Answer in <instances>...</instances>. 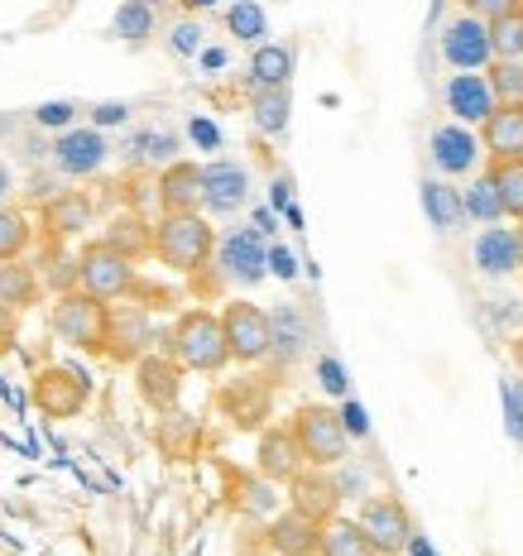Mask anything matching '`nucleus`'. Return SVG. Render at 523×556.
Wrapping results in <instances>:
<instances>
[{"label":"nucleus","instance_id":"obj_32","mask_svg":"<svg viewBox=\"0 0 523 556\" xmlns=\"http://www.w3.org/2000/svg\"><path fill=\"white\" fill-rule=\"evenodd\" d=\"M107 240L121 254H130V260H139V254H154V226H145L139 216H115Z\"/></svg>","mask_w":523,"mask_h":556},{"label":"nucleus","instance_id":"obj_3","mask_svg":"<svg viewBox=\"0 0 523 556\" xmlns=\"http://www.w3.org/2000/svg\"><path fill=\"white\" fill-rule=\"evenodd\" d=\"M77 269H83L77 288H87V293L101 298V303H125V298L139 288L135 260L115 250L111 240H91V245H83V254H77Z\"/></svg>","mask_w":523,"mask_h":556},{"label":"nucleus","instance_id":"obj_57","mask_svg":"<svg viewBox=\"0 0 523 556\" xmlns=\"http://www.w3.org/2000/svg\"><path fill=\"white\" fill-rule=\"evenodd\" d=\"M298 556H322V552H317V547H312V552H298Z\"/></svg>","mask_w":523,"mask_h":556},{"label":"nucleus","instance_id":"obj_51","mask_svg":"<svg viewBox=\"0 0 523 556\" xmlns=\"http://www.w3.org/2000/svg\"><path fill=\"white\" fill-rule=\"evenodd\" d=\"M274 206H288V178L274 182Z\"/></svg>","mask_w":523,"mask_h":556},{"label":"nucleus","instance_id":"obj_33","mask_svg":"<svg viewBox=\"0 0 523 556\" xmlns=\"http://www.w3.org/2000/svg\"><path fill=\"white\" fill-rule=\"evenodd\" d=\"M485 77H490L499 106H523V58H495Z\"/></svg>","mask_w":523,"mask_h":556},{"label":"nucleus","instance_id":"obj_13","mask_svg":"<svg viewBox=\"0 0 523 556\" xmlns=\"http://www.w3.org/2000/svg\"><path fill=\"white\" fill-rule=\"evenodd\" d=\"M254 470L274 484H288L298 470H308V456H303V446H298L294 427H264L260 446H254Z\"/></svg>","mask_w":523,"mask_h":556},{"label":"nucleus","instance_id":"obj_39","mask_svg":"<svg viewBox=\"0 0 523 556\" xmlns=\"http://www.w3.org/2000/svg\"><path fill=\"white\" fill-rule=\"evenodd\" d=\"M202 39H207V29L197 25V20H178V25L169 29V43H173V53H178V58L202 53Z\"/></svg>","mask_w":523,"mask_h":556},{"label":"nucleus","instance_id":"obj_48","mask_svg":"<svg viewBox=\"0 0 523 556\" xmlns=\"http://www.w3.org/2000/svg\"><path fill=\"white\" fill-rule=\"evenodd\" d=\"M270 269H274L278 278H294V274H298V269H294V254H288L284 245H274V250H270Z\"/></svg>","mask_w":523,"mask_h":556},{"label":"nucleus","instance_id":"obj_38","mask_svg":"<svg viewBox=\"0 0 523 556\" xmlns=\"http://www.w3.org/2000/svg\"><path fill=\"white\" fill-rule=\"evenodd\" d=\"M240 508L260 514V518H274V480H264V475L254 470V480L240 484Z\"/></svg>","mask_w":523,"mask_h":556},{"label":"nucleus","instance_id":"obj_15","mask_svg":"<svg viewBox=\"0 0 523 556\" xmlns=\"http://www.w3.org/2000/svg\"><path fill=\"white\" fill-rule=\"evenodd\" d=\"M495 87H490V77L485 73H457L447 83V111L457 115L461 125H471V130H481L485 121L495 115Z\"/></svg>","mask_w":523,"mask_h":556},{"label":"nucleus","instance_id":"obj_42","mask_svg":"<svg viewBox=\"0 0 523 556\" xmlns=\"http://www.w3.org/2000/svg\"><path fill=\"white\" fill-rule=\"evenodd\" d=\"M317 379H322V389H327V393H346V389H351V384H346L341 361H332V355H322V361H317Z\"/></svg>","mask_w":523,"mask_h":556},{"label":"nucleus","instance_id":"obj_17","mask_svg":"<svg viewBox=\"0 0 523 556\" xmlns=\"http://www.w3.org/2000/svg\"><path fill=\"white\" fill-rule=\"evenodd\" d=\"M250 197V173L231 159H216V164L202 168V206L207 212H240Z\"/></svg>","mask_w":523,"mask_h":556},{"label":"nucleus","instance_id":"obj_1","mask_svg":"<svg viewBox=\"0 0 523 556\" xmlns=\"http://www.w3.org/2000/svg\"><path fill=\"white\" fill-rule=\"evenodd\" d=\"M169 355L192 375H216L221 365L231 361V345H226V327H221L216 312L207 307H188L169 331Z\"/></svg>","mask_w":523,"mask_h":556},{"label":"nucleus","instance_id":"obj_5","mask_svg":"<svg viewBox=\"0 0 523 556\" xmlns=\"http://www.w3.org/2000/svg\"><path fill=\"white\" fill-rule=\"evenodd\" d=\"M107 307L111 303L91 298L87 288L58 293V303H53V331L63 336L67 345H77V351H97L101 355V341H107Z\"/></svg>","mask_w":523,"mask_h":556},{"label":"nucleus","instance_id":"obj_23","mask_svg":"<svg viewBox=\"0 0 523 556\" xmlns=\"http://www.w3.org/2000/svg\"><path fill=\"white\" fill-rule=\"evenodd\" d=\"M317 532H322V523H312L308 514L288 508V514H274L270 518V532H264V542H270L274 556H298V552L317 547Z\"/></svg>","mask_w":523,"mask_h":556},{"label":"nucleus","instance_id":"obj_53","mask_svg":"<svg viewBox=\"0 0 523 556\" xmlns=\"http://www.w3.org/2000/svg\"><path fill=\"white\" fill-rule=\"evenodd\" d=\"M183 10H212V5H221V0H178Z\"/></svg>","mask_w":523,"mask_h":556},{"label":"nucleus","instance_id":"obj_6","mask_svg":"<svg viewBox=\"0 0 523 556\" xmlns=\"http://www.w3.org/2000/svg\"><path fill=\"white\" fill-rule=\"evenodd\" d=\"M221 327H226L231 361L254 365V361H264V355L274 351V321H270V312L246 303V298L226 303V312H221Z\"/></svg>","mask_w":523,"mask_h":556},{"label":"nucleus","instance_id":"obj_41","mask_svg":"<svg viewBox=\"0 0 523 556\" xmlns=\"http://www.w3.org/2000/svg\"><path fill=\"white\" fill-rule=\"evenodd\" d=\"M145 149V159H154V164H173V154H178V139L173 135H145L135 144V154Z\"/></svg>","mask_w":523,"mask_h":556},{"label":"nucleus","instance_id":"obj_18","mask_svg":"<svg viewBox=\"0 0 523 556\" xmlns=\"http://www.w3.org/2000/svg\"><path fill=\"white\" fill-rule=\"evenodd\" d=\"M107 139H101V130H67L63 139L53 144V164L67 173V178H87V173H97L101 164H107Z\"/></svg>","mask_w":523,"mask_h":556},{"label":"nucleus","instance_id":"obj_27","mask_svg":"<svg viewBox=\"0 0 523 556\" xmlns=\"http://www.w3.org/2000/svg\"><path fill=\"white\" fill-rule=\"evenodd\" d=\"M288 77H294V49L288 43H254L250 87H288Z\"/></svg>","mask_w":523,"mask_h":556},{"label":"nucleus","instance_id":"obj_43","mask_svg":"<svg viewBox=\"0 0 523 556\" xmlns=\"http://www.w3.org/2000/svg\"><path fill=\"white\" fill-rule=\"evenodd\" d=\"M471 15L481 20H499V15H514V10H523V0H466Z\"/></svg>","mask_w":523,"mask_h":556},{"label":"nucleus","instance_id":"obj_22","mask_svg":"<svg viewBox=\"0 0 523 556\" xmlns=\"http://www.w3.org/2000/svg\"><path fill=\"white\" fill-rule=\"evenodd\" d=\"M87 222H91V202L83 192H53L49 202H43V236L49 240L83 236Z\"/></svg>","mask_w":523,"mask_h":556},{"label":"nucleus","instance_id":"obj_46","mask_svg":"<svg viewBox=\"0 0 523 556\" xmlns=\"http://www.w3.org/2000/svg\"><path fill=\"white\" fill-rule=\"evenodd\" d=\"M91 121H97V125H125V121H130V106H125V101H121V106H115V101H107V106L91 111Z\"/></svg>","mask_w":523,"mask_h":556},{"label":"nucleus","instance_id":"obj_54","mask_svg":"<svg viewBox=\"0 0 523 556\" xmlns=\"http://www.w3.org/2000/svg\"><path fill=\"white\" fill-rule=\"evenodd\" d=\"M5 192H10V168L0 164V206H5Z\"/></svg>","mask_w":523,"mask_h":556},{"label":"nucleus","instance_id":"obj_49","mask_svg":"<svg viewBox=\"0 0 523 556\" xmlns=\"http://www.w3.org/2000/svg\"><path fill=\"white\" fill-rule=\"evenodd\" d=\"M336 490H341V500H346V494H365V475H360V470H341V475H336Z\"/></svg>","mask_w":523,"mask_h":556},{"label":"nucleus","instance_id":"obj_26","mask_svg":"<svg viewBox=\"0 0 523 556\" xmlns=\"http://www.w3.org/2000/svg\"><path fill=\"white\" fill-rule=\"evenodd\" d=\"M288 115H294V97H288V87H254V97H250L254 130L260 135H284Z\"/></svg>","mask_w":523,"mask_h":556},{"label":"nucleus","instance_id":"obj_47","mask_svg":"<svg viewBox=\"0 0 523 556\" xmlns=\"http://www.w3.org/2000/svg\"><path fill=\"white\" fill-rule=\"evenodd\" d=\"M341 422H346V432H351V437H365V432H370L365 408H360V403H346V408H341Z\"/></svg>","mask_w":523,"mask_h":556},{"label":"nucleus","instance_id":"obj_30","mask_svg":"<svg viewBox=\"0 0 523 556\" xmlns=\"http://www.w3.org/2000/svg\"><path fill=\"white\" fill-rule=\"evenodd\" d=\"M270 321H274V351H278V361H298V355H303V345H308L303 312H298V307H278Z\"/></svg>","mask_w":523,"mask_h":556},{"label":"nucleus","instance_id":"obj_55","mask_svg":"<svg viewBox=\"0 0 523 556\" xmlns=\"http://www.w3.org/2000/svg\"><path fill=\"white\" fill-rule=\"evenodd\" d=\"M514 236H519V269H523V222L514 226Z\"/></svg>","mask_w":523,"mask_h":556},{"label":"nucleus","instance_id":"obj_44","mask_svg":"<svg viewBox=\"0 0 523 556\" xmlns=\"http://www.w3.org/2000/svg\"><path fill=\"white\" fill-rule=\"evenodd\" d=\"M73 115H77L73 101H49V106H39V111H34V121H39V125H67V121H73Z\"/></svg>","mask_w":523,"mask_h":556},{"label":"nucleus","instance_id":"obj_52","mask_svg":"<svg viewBox=\"0 0 523 556\" xmlns=\"http://www.w3.org/2000/svg\"><path fill=\"white\" fill-rule=\"evenodd\" d=\"M409 552H413V556H433V547H427V542H423V538H418V532H413V538H409Z\"/></svg>","mask_w":523,"mask_h":556},{"label":"nucleus","instance_id":"obj_45","mask_svg":"<svg viewBox=\"0 0 523 556\" xmlns=\"http://www.w3.org/2000/svg\"><path fill=\"white\" fill-rule=\"evenodd\" d=\"M15 331H20V307H10V303H0V355L15 345Z\"/></svg>","mask_w":523,"mask_h":556},{"label":"nucleus","instance_id":"obj_37","mask_svg":"<svg viewBox=\"0 0 523 556\" xmlns=\"http://www.w3.org/2000/svg\"><path fill=\"white\" fill-rule=\"evenodd\" d=\"M490 39H495V58H523V10L490 20Z\"/></svg>","mask_w":523,"mask_h":556},{"label":"nucleus","instance_id":"obj_31","mask_svg":"<svg viewBox=\"0 0 523 556\" xmlns=\"http://www.w3.org/2000/svg\"><path fill=\"white\" fill-rule=\"evenodd\" d=\"M226 29H231V39H240V43H260L264 34H270V15H264L260 0H236V5L226 10Z\"/></svg>","mask_w":523,"mask_h":556},{"label":"nucleus","instance_id":"obj_2","mask_svg":"<svg viewBox=\"0 0 523 556\" xmlns=\"http://www.w3.org/2000/svg\"><path fill=\"white\" fill-rule=\"evenodd\" d=\"M154 254L159 264L178 274H197L216 260V230L197 212H164L154 222Z\"/></svg>","mask_w":523,"mask_h":556},{"label":"nucleus","instance_id":"obj_56","mask_svg":"<svg viewBox=\"0 0 523 556\" xmlns=\"http://www.w3.org/2000/svg\"><path fill=\"white\" fill-rule=\"evenodd\" d=\"M514 365L523 369V341H514Z\"/></svg>","mask_w":523,"mask_h":556},{"label":"nucleus","instance_id":"obj_36","mask_svg":"<svg viewBox=\"0 0 523 556\" xmlns=\"http://www.w3.org/2000/svg\"><path fill=\"white\" fill-rule=\"evenodd\" d=\"M25 250H29V222H25V212H15V206H0V264L20 260Z\"/></svg>","mask_w":523,"mask_h":556},{"label":"nucleus","instance_id":"obj_34","mask_svg":"<svg viewBox=\"0 0 523 556\" xmlns=\"http://www.w3.org/2000/svg\"><path fill=\"white\" fill-rule=\"evenodd\" d=\"M154 5L149 0H125L121 10H115V20H111V29L121 34V39H130V43H145L149 34H154Z\"/></svg>","mask_w":523,"mask_h":556},{"label":"nucleus","instance_id":"obj_12","mask_svg":"<svg viewBox=\"0 0 523 556\" xmlns=\"http://www.w3.org/2000/svg\"><path fill=\"white\" fill-rule=\"evenodd\" d=\"M427 149H433L437 173H447V178H466V173H475V164H481V154H485L481 135L461 121L437 125L433 139H427Z\"/></svg>","mask_w":523,"mask_h":556},{"label":"nucleus","instance_id":"obj_8","mask_svg":"<svg viewBox=\"0 0 523 556\" xmlns=\"http://www.w3.org/2000/svg\"><path fill=\"white\" fill-rule=\"evenodd\" d=\"M441 58H447L457 73H485L495 63V39H490V20L481 15H457L441 29Z\"/></svg>","mask_w":523,"mask_h":556},{"label":"nucleus","instance_id":"obj_4","mask_svg":"<svg viewBox=\"0 0 523 556\" xmlns=\"http://www.w3.org/2000/svg\"><path fill=\"white\" fill-rule=\"evenodd\" d=\"M288 427H294V437H298V446H303L308 466L332 470V466H341L346 451H351V432H346L341 413L322 408V403H303Z\"/></svg>","mask_w":523,"mask_h":556},{"label":"nucleus","instance_id":"obj_35","mask_svg":"<svg viewBox=\"0 0 523 556\" xmlns=\"http://www.w3.org/2000/svg\"><path fill=\"white\" fill-rule=\"evenodd\" d=\"M499 197H505V216L523 222V159H505V164H490Z\"/></svg>","mask_w":523,"mask_h":556},{"label":"nucleus","instance_id":"obj_29","mask_svg":"<svg viewBox=\"0 0 523 556\" xmlns=\"http://www.w3.org/2000/svg\"><path fill=\"white\" fill-rule=\"evenodd\" d=\"M0 303H10V307H34L39 303V274H34L25 260L0 264Z\"/></svg>","mask_w":523,"mask_h":556},{"label":"nucleus","instance_id":"obj_7","mask_svg":"<svg viewBox=\"0 0 523 556\" xmlns=\"http://www.w3.org/2000/svg\"><path fill=\"white\" fill-rule=\"evenodd\" d=\"M154 345V327H149V312L135 303L107 307V341H101V355L111 365H139Z\"/></svg>","mask_w":523,"mask_h":556},{"label":"nucleus","instance_id":"obj_40","mask_svg":"<svg viewBox=\"0 0 523 556\" xmlns=\"http://www.w3.org/2000/svg\"><path fill=\"white\" fill-rule=\"evenodd\" d=\"M499 399H505V427H509V437L523 442V384L509 379V384L499 389Z\"/></svg>","mask_w":523,"mask_h":556},{"label":"nucleus","instance_id":"obj_19","mask_svg":"<svg viewBox=\"0 0 523 556\" xmlns=\"http://www.w3.org/2000/svg\"><path fill=\"white\" fill-rule=\"evenodd\" d=\"M159 206L164 212H197L202 206V168L188 159H173L159 173Z\"/></svg>","mask_w":523,"mask_h":556},{"label":"nucleus","instance_id":"obj_24","mask_svg":"<svg viewBox=\"0 0 523 556\" xmlns=\"http://www.w3.org/2000/svg\"><path fill=\"white\" fill-rule=\"evenodd\" d=\"M317 552H322V556H385V552L375 547V538L360 528V518H341V514L322 523Z\"/></svg>","mask_w":523,"mask_h":556},{"label":"nucleus","instance_id":"obj_21","mask_svg":"<svg viewBox=\"0 0 523 556\" xmlns=\"http://www.w3.org/2000/svg\"><path fill=\"white\" fill-rule=\"evenodd\" d=\"M481 144L495 164L523 159V106H495V115L481 125Z\"/></svg>","mask_w":523,"mask_h":556},{"label":"nucleus","instance_id":"obj_9","mask_svg":"<svg viewBox=\"0 0 523 556\" xmlns=\"http://www.w3.org/2000/svg\"><path fill=\"white\" fill-rule=\"evenodd\" d=\"M216 269H221V278H231V283H246V288L260 283V278L270 274V250H264L260 230H250V226L226 230V236L216 240Z\"/></svg>","mask_w":523,"mask_h":556},{"label":"nucleus","instance_id":"obj_11","mask_svg":"<svg viewBox=\"0 0 523 556\" xmlns=\"http://www.w3.org/2000/svg\"><path fill=\"white\" fill-rule=\"evenodd\" d=\"M360 528L375 538V547L385 556H399L409 552V538H413V518L409 508H403L394 494H370L365 504H360Z\"/></svg>","mask_w":523,"mask_h":556},{"label":"nucleus","instance_id":"obj_58","mask_svg":"<svg viewBox=\"0 0 523 556\" xmlns=\"http://www.w3.org/2000/svg\"><path fill=\"white\" fill-rule=\"evenodd\" d=\"M0 130H5V125H0Z\"/></svg>","mask_w":523,"mask_h":556},{"label":"nucleus","instance_id":"obj_20","mask_svg":"<svg viewBox=\"0 0 523 556\" xmlns=\"http://www.w3.org/2000/svg\"><path fill=\"white\" fill-rule=\"evenodd\" d=\"M471 260H475V269L490 274V278L514 274L519 269V236L514 230H505L499 222L485 226L481 236H475V245H471Z\"/></svg>","mask_w":523,"mask_h":556},{"label":"nucleus","instance_id":"obj_16","mask_svg":"<svg viewBox=\"0 0 523 556\" xmlns=\"http://www.w3.org/2000/svg\"><path fill=\"white\" fill-rule=\"evenodd\" d=\"M135 384H139V399H145L149 408L169 413L183 393V365L173 361V355H145V361L135 365Z\"/></svg>","mask_w":523,"mask_h":556},{"label":"nucleus","instance_id":"obj_25","mask_svg":"<svg viewBox=\"0 0 523 556\" xmlns=\"http://www.w3.org/2000/svg\"><path fill=\"white\" fill-rule=\"evenodd\" d=\"M423 212H427V222H433L441 236H451V230H461L466 226V197H461L451 182H441V178H423Z\"/></svg>","mask_w":523,"mask_h":556},{"label":"nucleus","instance_id":"obj_10","mask_svg":"<svg viewBox=\"0 0 523 556\" xmlns=\"http://www.w3.org/2000/svg\"><path fill=\"white\" fill-rule=\"evenodd\" d=\"M87 399H91V379L77 375V369H67V365H49L39 379H34V408L43 417H58V422L83 413Z\"/></svg>","mask_w":523,"mask_h":556},{"label":"nucleus","instance_id":"obj_50","mask_svg":"<svg viewBox=\"0 0 523 556\" xmlns=\"http://www.w3.org/2000/svg\"><path fill=\"white\" fill-rule=\"evenodd\" d=\"M192 139L197 144H216V125L212 121H192Z\"/></svg>","mask_w":523,"mask_h":556},{"label":"nucleus","instance_id":"obj_28","mask_svg":"<svg viewBox=\"0 0 523 556\" xmlns=\"http://www.w3.org/2000/svg\"><path fill=\"white\" fill-rule=\"evenodd\" d=\"M461 197H466V222H481V226L505 222V197H499L495 173H475V182Z\"/></svg>","mask_w":523,"mask_h":556},{"label":"nucleus","instance_id":"obj_14","mask_svg":"<svg viewBox=\"0 0 523 556\" xmlns=\"http://www.w3.org/2000/svg\"><path fill=\"white\" fill-rule=\"evenodd\" d=\"M288 508L308 514L312 523H327L341 508V490H336V475H327L322 466H308L288 480Z\"/></svg>","mask_w":523,"mask_h":556}]
</instances>
